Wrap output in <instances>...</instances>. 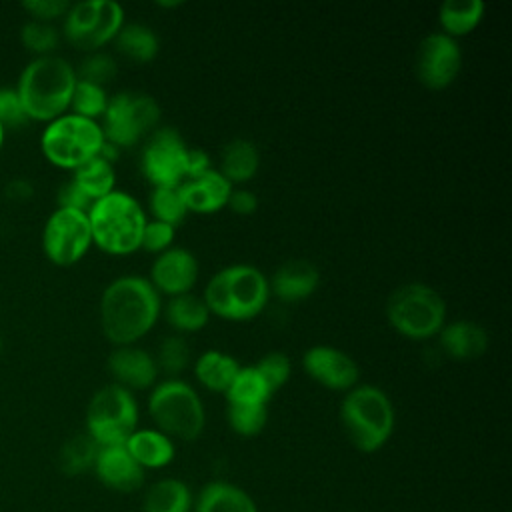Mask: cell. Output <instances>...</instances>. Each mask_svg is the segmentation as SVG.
Listing matches in <instances>:
<instances>
[{
	"mask_svg": "<svg viewBox=\"0 0 512 512\" xmlns=\"http://www.w3.org/2000/svg\"><path fill=\"white\" fill-rule=\"evenodd\" d=\"M162 310L160 294L148 278H114L100 296V326L116 346H130L152 330Z\"/></svg>",
	"mask_w": 512,
	"mask_h": 512,
	"instance_id": "obj_1",
	"label": "cell"
},
{
	"mask_svg": "<svg viewBox=\"0 0 512 512\" xmlns=\"http://www.w3.org/2000/svg\"><path fill=\"white\" fill-rule=\"evenodd\" d=\"M76 68L62 56H34L20 72L16 92L28 120L50 122L70 110Z\"/></svg>",
	"mask_w": 512,
	"mask_h": 512,
	"instance_id": "obj_2",
	"label": "cell"
},
{
	"mask_svg": "<svg viewBox=\"0 0 512 512\" xmlns=\"http://www.w3.org/2000/svg\"><path fill=\"white\" fill-rule=\"evenodd\" d=\"M270 286L266 274L252 264H230L208 280L202 300L210 314L242 322L256 318L268 304Z\"/></svg>",
	"mask_w": 512,
	"mask_h": 512,
	"instance_id": "obj_3",
	"label": "cell"
},
{
	"mask_svg": "<svg viewBox=\"0 0 512 512\" xmlns=\"http://www.w3.org/2000/svg\"><path fill=\"white\" fill-rule=\"evenodd\" d=\"M88 214L92 244L112 256L132 254L140 248L142 232L148 222L142 204L124 190H112L92 202Z\"/></svg>",
	"mask_w": 512,
	"mask_h": 512,
	"instance_id": "obj_4",
	"label": "cell"
},
{
	"mask_svg": "<svg viewBox=\"0 0 512 512\" xmlns=\"http://www.w3.org/2000/svg\"><path fill=\"white\" fill-rule=\"evenodd\" d=\"M340 422L360 452H378L394 432V406L388 394L374 384H356L340 404Z\"/></svg>",
	"mask_w": 512,
	"mask_h": 512,
	"instance_id": "obj_5",
	"label": "cell"
},
{
	"mask_svg": "<svg viewBox=\"0 0 512 512\" xmlns=\"http://www.w3.org/2000/svg\"><path fill=\"white\" fill-rule=\"evenodd\" d=\"M148 414L156 430L172 440H196L206 426V410L198 392L180 378L154 384L148 396Z\"/></svg>",
	"mask_w": 512,
	"mask_h": 512,
	"instance_id": "obj_6",
	"label": "cell"
},
{
	"mask_svg": "<svg viewBox=\"0 0 512 512\" xmlns=\"http://www.w3.org/2000/svg\"><path fill=\"white\" fill-rule=\"evenodd\" d=\"M386 318L400 336L428 340L446 324V302L432 286L408 282L388 296Z\"/></svg>",
	"mask_w": 512,
	"mask_h": 512,
	"instance_id": "obj_7",
	"label": "cell"
},
{
	"mask_svg": "<svg viewBox=\"0 0 512 512\" xmlns=\"http://www.w3.org/2000/svg\"><path fill=\"white\" fill-rule=\"evenodd\" d=\"M104 144L100 122L66 112L50 122L40 136L44 158L62 170H76L90 158L98 156Z\"/></svg>",
	"mask_w": 512,
	"mask_h": 512,
	"instance_id": "obj_8",
	"label": "cell"
},
{
	"mask_svg": "<svg viewBox=\"0 0 512 512\" xmlns=\"http://www.w3.org/2000/svg\"><path fill=\"white\" fill-rule=\"evenodd\" d=\"M138 428V404L134 392L120 384L96 390L86 408V434L98 446L124 444Z\"/></svg>",
	"mask_w": 512,
	"mask_h": 512,
	"instance_id": "obj_9",
	"label": "cell"
},
{
	"mask_svg": "<svg viewBox=\"0 0 512 512\" xmlns=\"http://www.w3.org/2000/svg\"><path fill=\"white\" fill-rule=\"evenodd\" d=\"M160 122V104L154 96L138 90H122L110 96L102 114L104 140L118 146H134Z\"/></svg>",
	"mask_w": 512,
	"mask_h": 512,
	"instance_id": "obj_10",
	"label": "cell"
},
{
	"mask_svg": "<svg viewBox=\"0 0 512 512\" xmlns=\"http://www.w3.org/2000/svg\"><path fill=\"white\" fill-rule=\"evenodd\" d=\"M62 36L82 52H98L124 26V8L116 0H82L70 4L62 18Z\"/></svg>",
	"mask_w": 512,
	"mask_h": 512,
	"instance_id": "obj_11",
	"label": "cell"
},
{
	"mask_svg": "<svg viewBox=\"0 0 512 512\" xmlns=\"http://www.w3.org/2000/svg\"><path fill=\"white\" fill-rule=\"evenodd\" d=\"M92 246L88 214L72 208H56L42 228V250L56 266H72Z\"/></svg>",
	"mask_w": 512,
	"mask_h": 512,
	"instance_id": "obj_12",
	"label": "cell"
},
{
	"mask_svg": "<svg viewBox=\"0 0 512 512\" xmlns=\"http://www.w3.org/2000/svg\"><path fill=\"white\" fill-rule=\"evenodd\" d=\"M186 142L172 126L154 128L140 154V168L146 180L156 186H180L184 180Z\"/></svg>",
	"mask_w": 512,
	"mask_h": 512,
	"instance_id": "obj_13",
	"label": "cell"
},
{
	"mask_svg": "<svg viewBox=\"0 0 512 512\" xmlns=\"http://www.w3.org/2000/svg\"><path fill=\"white\" fill-rule=\"evenodd\" d=\"M462 70V50L444 32L426 34L416 50V76L430 90L448 88Z\"/></svg>",
	"mask_w": 512,
	"mask_h": 512,
	"instance_id": "obj_14",
	"label": "cell"
},
{
	"mask_svg": "<svg viewBox=\"0 0 512 512\" xmlns=\"http://www.w3.org/2000/svg\"><path fill=\"white\" fill-rule=\"evenodd\" d=\"M302 368L314 382L334 392H348L360 378L356 360L348 352L330 344L310 346L302 354Z\"/></svg>",
	"mask_w": 512,
	"mask_h": 512,
	"instance_id": "obj_15",
	"label": "cell"
},
{
	"mask_svg": "<svg viewBox=\"0 0 512 512\" xmlns=\"http://www.w3.org/2000/svg\"><path fill=\"white\" fill-rule=\"evenodd\" d=\"M198 260L192 250L184 246H170L160 252L150 266V284L158 294L178 296L192 292V286L198 280Z\"/></svg>",
	"mask_w": 512,
	"mask_h": 512,
	"instance_id": "obj_16",
	"label": "cell"
},
{
	"mask_svg": "<svg viewBox=\"0 0 512 512\" xmlns=\"http://www.w3.org/2000/svg\"><path fill=\"white\" fill-rule=\"evenodd\" d=\"M106 368L114 382L130 392L154 388L160 374L156 358L148 350L134 344L116 346L106 358Z\"/></svg>",
	"mask_w": 512,
	"mask_h": 512,
	"instance_id": "obj_17",
	"label": "cell"
},
{
	"mask_svg": "<svg viewBox=\"0 0 512 512\" xmlns=\"http://www.w3.org/2000/svg\"><path fill=\"white\" fill-rule=\"evenodd\" d=\"M92 470L98 480L114 492H136L144 484V468L132 458L124 444L100 446Z\"/></svg>",
	"mask_w": 512,
	"mask_h": 512,
	"instance_id": "obj_18",
	"label": "cell"
},
{
	"mask_svg": "<svg viewBox=\"0 0 512 512\" xmlns=\"http://www.w3.org/2000/svg\"><path fill=\"white\" fill-rule=\"evenodd\" d=\"M232 184L220 174L218 168H208L196 176L184 178L178 186L188 212L214 214L222 210L232 192Z\"/></svg>",
	"mask_w": 512,
	"mask_h": 512,
	"instance_id": "obj_19",
	"label": "cell"
},
{
	"mask_svg": "<svg viewBox=\"0 0 512 512\" xmlns=\"http://www.w3.org/2000/svg\"><path fill=\"white\" fill-rule=\"evenodd\" d=\"M320 284V270L302 258H292L280 264L272 278L268 280L270 294H274L278 300L294 304L300 300H306L316 292Z\"/></svg>",
	"mask_w": 512,
	"mask_h": 512,
	"instance_id": "obj_20",
	"label": "cell"
},
{
	"mask_svg": "<svg viewBox=\"0 0 512 512\" xmlns=\"http://www.w3.org/2000/svg\"><path fill=\"white\" fill-rule=\"evenodd\" d=\"M438 344L454 360H472L486 352L488 332L474 320H452L438 332Z\"/></svg>",
	"mask_w": 512,
	"mask_h": 512,
	"instance_id": "obj_21",
	"label": "cell"
},
{
	"mask_svg": "<svg viewBox=\"0 0 512 512\" xmlns=\"http://www.w3.org/2000/svg\"><path fill=\"white\" fill-rule=\"evenodd\" d=\"M194 512H258L254 498L240 486L224 480L208 482L194 498Z\"/></svg>",
	"mask_w": 512,
	"mask_h": 512,
	"instance_id": "obj_22",
	"label": "cell"
},
{
	"mask_svg": "<svg viewBox=\"0 0 512 512\" xmlns=\"http://www.w3.org/2000/svg\"><path fill=\"white\" fill-rule=\"evenodd\" d=\"M132 458L146 468H164L174 460V440L156 428H136L124 442Z\"/></svg>",
	"mask_w": 512,
	"mask_h": 512,
	"instance_id": "obj_23",
	"label": "cell"
},
{
	"mask_svg": "<svg viewBox=\"0 0 512 512\" xmlns=\"http://www.w3.org/2000/svg\"><path fill=\"white\" fill-rule=\"evenodd\" d=\"M258 168H260V152L252 140L234 138L222 148L218 170L232 186L252 180Z\"/></svg>",
	"mask_w": 512,
	"mask_h": 512,
	"instance_id": "obj_24",
	"label": "cell"
},
{
	"mask_svg": "<svg viewBox=\"0 0 512 512\" xmlns=\"http://www.w3.org/2000/svg\"><path fill=\"white\" fill-rule=\"evenodd\" d=\"M192 506L194 496L186 482L162 478L146 490L142 512H192Z\"/></svg>",
	"mask_w": 512,
	"mask_h": 512,
	"instance_id": "obj_25",
	"label": "cell"
},
{
	"mask_svg": "<svg viewBox=\"0 0 512 512\" xmlns=\"http://www.w3.org/2000/svg\"><path fill=\"white\" fill-rule=\"evenodd\" d=\"M238 370V360L216 348L202 352L194 362L196 380L212 392H226Z\"/></svg>",
	"mask_w": 512,
	"mask_h": 512,
	"instance_id": "obj_26",
	"label": "cell"
},
{
	"mask_svg": "<svg viewBox=\"0 0 512 512\" xmlns=\"http://www.w3.org/2000/svg\"><path fill=\"white\" fill-rule=\"evenodd\" d=\"M164 318L178 332H198L208 324L210 310L202 296L186 292L170 296L164 306Z\"/></svg>",
	"mask_w": 512,
	"mask_h": 512,
	"instance_id": "obj_27",
	"label": "cell"
},
{
	"mask_svg": "<svg viewBox=\"0 0 512 512\" xmlns=\"http://www.w3.org/2000/svg\"><path fill=\"white\" fill-rule=\"evenodd\" d=\"M114 46L120 54L134 62H150L160 52L158 34L154 32V28L142 22L124 24L114 38Z\"/></svg>",
	"mask_w": 512,
	"mask_h": 512,
	"instance_id": "obj_28",
	"label": "cell"
},
{
	"mask_svg": "<svg viewBox=\"0 0 512 512\" xmlns=\"http://www.w3.org/2000/svg\"><path fill=\"white\" fill-rule=\"evenodd\" d=\"M486 12L482 0H444L438 8V22L442 32L458 38L472 32Z\"/></svg>",
	"mask_w": 512,
	"mask_h": 512,
	"instance_id": "obj_29",
	"label": "cell"
},
{
	"mask_svg": "<svg viewBox=\"0 0 512 512\" xmlns=\"http://www.w3.org/2000/svg\"><path fill=\"white\" fill-rule=\"evenodd\" d=\"M72 180L92 202H96L114 190L116 170L108 160L94 156L72 172Z\"/></svg>",
	"mask_w": 512,
	"mask_h": 512,
	"instance_id": "obj_30",
	"label": "cell"
},
{
	"mask_svg": "<svg viewBox=\"0 0 512 512\" xmlns=\"http://www.w3.org/2000/svg\"><path fill=\"white\" fill-rule=\"evenodd\" d=\"M100 446L86 434H74L68 438L58 454V466L68 476H78L94 468Z\"/></svg>",
	"mask_w": 512,
	"mask_h": 512,
	"instance_id": "obj_31",
	"label": "cell"
},
{
	"mask_svg": "<svg viewBox=\"0 0 512 512\" xmlns=\"http://www.w3.org/2000/svg\"><path fill=\"white\" fill-rule=\"evenodd\" d=\"M224 394L228 404H268V400L272 398V390L254 368V364L240 366Z\"/></svg>",
	"mask_w": 512,
	"mask_h": 512,
	"instance_id": "obj_32",
	"label": "cell"
},
{
	"mask_svg": "<svg viewBox=\"0 0 512 512\" xmlns=\"http://www.w3.org/2000/svg\"><path fill=\"white\" fill-rule=\"evenodd\" d=\"M148 208H150L154 220L166 222L174 228L188 214L178 186H156V188H152V192L148 196Z\"/></svg>",
	"mask_w": 512,
	"mask_h": 512,
	"instance_id": "obj_33",
	"label": "cell"
},
{
	"mask_svg": "<svg viewBox=\"0 0 512 512\" xmlns=\"http://www.w3.org/2000/svg\"><path fill=\"white\" fill-rule=\"evenodd\" d=\"M108 100L110 96L104 86H98L86 80H76L68 112L98 122V118H102V114L106 112Z\"/></svg>",
	"mask_w": 512,
	"mask_h": 512,
	"instance_id": "obj_34",
	"label": "cell"
},
{
	"mask_svg": "<svg viewBox=\"0 0 512 512\" xmlns=\"http://www.w3.org/2000/svg\"><path fill=\"white\" fill-rule=\"evenodd\" d=\"M154 358H156L158 370H162L170 376H176L188 368V364L192 360V350L184 336L170 334L160 340L158 354Z\"/></svg>",
	"mask_w": 512,
	"mask_h": 512,
	"instance_id": "obj_35",
	"label": "cell"
},
{
	"mask_svg": "<svg viewBox=\"0 0 512 512\" xmlns=\"http://www.w3.org/2000/svg\"><path fill=\"white\" fill-rule=\"evenodd\" d=\"M226 416L238 436H256L268 422V404H228Z\"/></svg>",
	"mask_w": 512,
	"mask_h": 512,
	"instance_id": "obj_36",
	"label": "cell"
},
{
	"mask_svg": "<svg viewBox=\"0 0 512 512\" xmlns=\"http://www.w3.org/2000/svg\"><path fill=\"white\" fill-rule=\"evenodd\" d=\"M60 30L54 24L48 22H38V20H28L20 28V40L24 48L36 56H50L60 44Z\"/></svg>",
	"mask_w": 512,
	"mask_h": 512,
	"instance_id": "obj_37",
	"label": "cell"
},
{
	"mask_svg": "<svg viewBox=\"0 0 512 512\" xmlns=\"http://www.w3.org/2000/svg\"><path fill=\"white\" fill-rule=\"evenodd\" d=\"M118 72L116 60L106 52H90L82 58L80 66L76 68L78 80H86L98 86H106Z\"/></svg>",
	"mask_w": 512,
	"mask_h": 512,
	"instance_id": "obj_38",
	"label": "cell"
},
{
	"mask_svg": "<svg viewBox=\"0 0 512 512\" xmlns=\"http://www.w3.org/2000/svg\"><path fill=\"white\" fill-rule=\"evenodd\" d=\"M254 368L260 372V376L264 378V382L268 384V388L272 390V394L276 390H280L288 378H290V372H292V364H290V358L284 354V352H268L264 354L256 364Z\"/></svg>",
	"mask_w": 512,
	"mask_h": 512,
	"instance_id": "obj_39",
	"label": "cell"
},
{
	"mask_svg": "<svg viewBox=\"0 0 512 512\" xmlns=\"http://www.w3.org/2000/svg\"><path fill=\"white\" fill-rule=\"evenodd\" d=\"M176 228L166 224V222H158V220H148L142 232V240H140V248H144L146 252L152 254H160L164 250H168L172 246Z\"/></svg>",
	"mask_w": 512,
	"mask_h": 512,
	"instance_id": "obj_40",
	"label": "cell"
},
{
	"mask_svg": "<svg viewBox=\"0 0 512 512\" xmlns=\"http://www.w3.org/2000/svg\"><path fill=\"white\" fill-rule=\"evenodd\" d=\"M28 122L16 88H0V124L4 128H20Z\"/></svg>",
	"mask_w": 512,
	"mask_h": 512,
	"instance_id": "obj_41",
	"label": "cell"
},
{
	"mask_svg": "<svg viewBox=\"0 0 512 512\" xmlns=\"http://www.w3.org/2000/svg\"><path fill=\"white\" fill-rule=\"evenodd\" d=\"M22 8L30 14L32 20L52 24L54 20L66 16L70 2L68 0H26L22 2Z\"/></svg>",
	"mask_w": 512,
	"mask_h": 512,
	"instance_id": "obj_42",
	"label": "cell"
},
{
	"mask_svg": "<svg viewBox=\"0 0 512 512\" xmlns=\"http://www.w3.org/2000/svg\"><path fill=\"white\" fill-rule=\"evenodd\" d=\"M56 202H58V208H72L82 212H88L92 206V200L78 188V184L72 178L58 188Z\"/></svg>",
	"mask_w": 512,
	"mask_h": 512,
	"instance_id": "obj_43",
	"label": "cell"
},
{
	"mask_svg": "<svg viewBox=\"0 0 512 512\" xmlns=\"http://www.w3.org/2000/svg\"><path fill=\"white\" fill-rule=\"evenodd\" d=\"M226 206H228L234 214L248 216V214H254V212H256V208H258V198H256V194H254L252 190H246V188H232Z\"/></svg>",
	"mask_w": 512,
	"mask_h": 512,
	"instance_id": "obj_44",
	"label": "cell"
},
{
	"mask_svg": "<svg viewBox=\"0 0 512 512\" xmlns=\"http://www.w3.org/2000/svg\"><path fill=\"white\" fill-rule=\"evenodd\" d=\"M212 168L210 166V156L202 148H188L186 158H184V178L196 176L204 170Z\"/></svg>",
	"mask_w": 512,
	"mask_h": 512,
	"instance_id": "obj_45",
	"label": "cell"
},
{
	"mask_svg": "<svg viewBox=\"0 0 512 512\" xmlns=\"http://www.w3.org/2000/svg\"><path fill=\"white\" fill-rule=\"evenodd\" d=\"M6 196L14 202H28L34 196V186L26 178H14L6 184Z\"/></svg>",
	"mask_w": 512,
	"mask_h": 512,
	"instance_id": "obj_46",
	"label": "cell"
},
{
	"mask_svg": "<svg viewBox=\"0 0 512 512\" xmlns=\"http://www.w3.org/2000/svg\"><path fill=\"white\" fill-rule=\"evenodd\" d=\"M156 4L162 6V8H176V6H180L182 2H180V0H168V2H166V0H158Z\"/></svg>",
	"mask_w": 512,
	"mask_h": 512,
	"instance_id": "obj_47",
	"label": "cell"
},
{
	"mask_svg": "<svg viewBox=\"0 0 512 512\" xmlns=\"http://www.w3.org/2000/svg\"><path fill=\"white\" fill-rule=\"evenodd\" d=\"M4 136H6V128L0 124V148H2V144H4Z\"/></svg>",
	"mask_w": 512,
	"mask_h": 512,
	"instance_id": "obj_48",
	"label": "cell"
}]
</instances>
